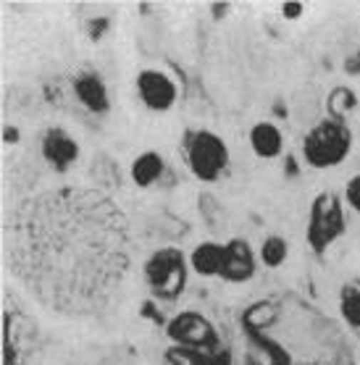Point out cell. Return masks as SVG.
Returning a JSON list of instances; mask_svg holds the SVG:
<instances>
[{
    "mask_svg": "<svg viewBox=\"0 0 360 365\" xmlns=\"http://www.w3.org/2000/svg\"><path fill=\"white\" fill-rule=\"evenodd\" d=\"M6 257L26 289L63 316H95L129 274L124 213L95 190H48L6 224Z\"/></svg>",
    "mask_w": 360,
    "mask_h": 365,
    "instance_id": "6da1fadb",
    "label": "cell"
},
{
    "mask_svg": "<svg viewBox=\"0 0 360 365\" xmlns=\"http://www.w3.org/2000/svg\"><path fill=\"white\" fill-rule=\"evenodd\" d=\"M352 148V134L344 121L326 118L302 142V158L313 168H331L339 166Z\"/></svg>",
    "mask_w": 360,
    "mask_h": 365,
    "instance_id": "7a4b0ae2",
    "label": "cell"
},
{
    "mask_svg": "<svg viewBox=\"0 0 360 365\" xmlns=\"http://www.w3.org/2000/svg\"><path fill=\"white\" fill-rule=\"evenodd\" d=\"M37 326L26 316L21 305H14V297L6 294L3 305V365H26L32 357Z\"/></svg>",
    "mask_w": 360,
    "mask_h": 365,
    "instance_id": "3957f363",
    "label": "cell"
},
{
    "mask_svg": "<svg viewBox=\"0 0 360 365\" xmlns=\"http://www.w3.org/2000/svg\"><path fill=\"white\" fill-rule=\"evenodd\" d=\"M145 282L158 299L174 302L187 287V263L185 255L176 247H163L153 252L145 263Z\"/></svg>",
    "mask_w": 360,
    "mask_h": 365,
    "instance_id": "277c9868",
    "label": "cell"
},
{
    "mask_svg": "<svg viewBox=\"0 0 360 365\" xmlns=\"http://www.w3.org/2000/svg\"><path fill=\"white\" fill-rule=\"evenodd\" d=\"M187 163L197 179L216 182L229 166V150L213 132H195L187 140Z\"/></svg>",
    "mask_w": 360,
    "mask_h": 365,
    "instance_id": "5b68a950",
    "label": "cell"
},
{
    "mask_svg": "<svg viewBox=\"0 0 360 365\" xmlns=\"http://www.w3.org/2000/svg\"><path fill=\"white\" fill-rule=\"evenodd\" d=\"M344 232V213L339 200L331 192H321L310 205V221H308V242L316 252L331 245V242Z\"/></svg>",
    "mask_w": 360,
    "mask_h": 365,
    "instance_id": "8992f818",
    "label": "cell"
},
{
    "mask_svg": "<svg viewBox=\"0 0 360 365\" xmlns=\"http://www.w3.org/2000/svg\"><path fill=\"white\" fill-rule=\"evenodd\" d=\"M166 334L168 339L176 341V344H182V347H192V349H210L216 347L218 341V334L216 329L210 326V321L200 313H192V310H187V313H179V316L166 326Z\"/></svg>",
    "mask_w": 360,
    "mask_h": 365,
    "instance_id": "52a82bcc",
    "label": "cell"
},
{
    "mask_svg": "<svg viewBox=\"0 0 360 365\" xmlns=\"http://www.w3.org/2000/svg\"><path fill=\"white\" fill-rule=\"evenodd\" d=\"M137 92L150 110H168L176 103V84L163 71H143L137 76Z\"/></svg>",
    "mask_w": 360,
    "mask_h": 365,
    "instance_id": "ba28073f",
    "label": "cell"
},
{
    "mask_svg": "<svg viewBox=\"0 0 360 365\" xmlns=\"http://www.w3.org/2000/svg\"><path fill=\"white\" fill-rule=\"evenodd\" d=\"M252 276H255V255H252L250 245L242 240H232L227 245V260H224L221 279L240 284V282H250Z\"/></svg>",
    "mask_w": 360,
    "mask_h": 365,
    "instance_id": "9c48e42d",
    "label": "cell"
},
{
    "mask_svg": "<svg viewBox=\"0 0 360 365\" xmlns=\"http://www.w3.org/2000/svg\"><path fill=\"white\" fill-rule=\"evenodd\" d=\"M42 155L58 171H66L76 158H79V145L68 137L63 129H51L42 140Z\"/></svg>",
    "mask_w": 360,
    "mask_h": 365,
    "instance_id": "30bf717a",
    "label": "cell"
},
{
    "mask_svg": "<svg viewBox=\"0 0 360 365\" xmlns=\"http://www.w3.org/2000/svg\"><path fill=\"white\" fill-rule=\"evenodd\" d=\"M74 92H76V98L84 103V108L93 110V113H106V110L110 108L108 90H106V84L95 74L79 76L74 82Z\"/></svg>",
    "mask_w": 360,
    "mask_h": 365,
    "instance_id": "8fae6325",
    "label": "cell"
},
{
    "mask_svg": "<svg viewBox=\"0 0 360 365\" xmlns=\"http://www.w3.org/2000/svg\"><path fill=\"white\" fill-rule=\"evenodd\" d=\"M250 148L258 158H277V155H282L284 137H282V132L274 124L258 121L250 129Z\"/></svg>",
    "mask_w": 360,
    "mask_h": 365,
    "instance_id": "7c38bea8",
    "label": "cell"
},
{
    "mask_svg": "<svg viewBox=\"0 0 360 365\" xmlns=\"http://www.w3.org/2000/svg\"><path fill=\"white\" fill-rule=\"evenodd\" d=\"M224 260H227V247H221L216 242H202V245H197L192 257H190L192 268L200 276H221Z\"/></svg>",
    "mask_w": 360,
    "mask_h": 365,
    "instance_id": "4fadbf2b",
    "label": "cell"
},
{
    "mask_svg": "<svg viewBox=\"0 0 360 365\" xmlns=\"http://www.w3.org/2000/svg\"><path fill=\"white\" fill-rule=\"evenodd\" d=\"M163 174V160L158 153H143L140 158L132 163V179L137 187H150Z\"/></svg>",
    "mask_w": 360,
    "mask_h": 365,
    "instance_id": "5bb4252c",
    "label": "cell"
},
{
    "mask_svg": "<svg viewBox=\"0 0 360 365\" xmlns=\"http://www.w3.org/2000/svg\"><path fill=\"white\" fill-rule=\"evenodd\" d=\"M358 106V98H355V92L347 90V87H336L331 95H329V118H336V121H344V116L355 110Z\"/></svg>",
    "mask_w": 360,
    "mask_h": 365,
    "instance_id": "9a60e30c",
    "label": "cell"
},
{
    "mask_svg": "<svg viewBox=\"0 0 360 365\" xmlns=\"http://www.w3.org/2000/svg\"><path fill=\"white\" fill-rule=\"evenodd\" d=\"M339 310H342V318L352 329H360V287L358 284H350V287L342 289Z\"/></svg>",
    "mask_w": 360,
    "mask_h": 365,
    "instance_id": "2e32d148",
    "label": "cell"
},
{
    "mask_svg": "<svg viewBox=\"0 0 360 365\" xmlns=\"http://www.w3.org/2000/svg\"><path fill=\"white\" fill-rule=\"evenodd\" d=\"M287 252H289V247H287V242L282 240V237H268V240L260 245V260H263V266H268V268L282 266L287 260Z\"/></svg>",
    "mask_w": 360,
    "mask_h": 365,
    "instance_id": "e0dca14e",
    "label": "cell"
},
{
    "mask_svg": "<svg viewBox=\"0 0 360 365\" xmlns=\"http://www.w3.org/2000/svg\"><path fill=\"white\" fill-rule=\"evenodd\" d=\"M344 197H347V202H350V205L360 213V174L352 176L350 182H347V192H344Z\"/></svg>",
    "mask_w": 360,
    "mask_h": 365,
    "instance_id": "ac0fdd59",
    "label": "cell"
},
{
    "mask_svg": "<svg viewBox=\"0 0 360 365\" xmlns=\"http://www.w3.org/2000/svg\"><path fill=\"white\" fill-rule=\"evenodd\" d=\"M287 19H297L302 14V3H284V9H282Z\"/></svg>",
    "mask_w": 360,
    "mask_h": 365,
    "instance_id": "d6986e66",
    "label": "cell"
},
{
    "mask_svg": "<svg viewBox=\"0 0 360 365\" xmlns=\"http://www.w3.org/2000/svg\"><path fill=\"white\" fill-rule=\"evenodd\" d=\"M14 140H19V134H14L11 126H6V142H14Z\"/></svg>",
    "mask_w": 360,
    "mask_h": 365,
    "instance_id": "ffe728a7",
    "label": "cell"
},
{
    "mask_svg": "<svg viewBox=\"0 0 360 365\" xmlns=\"http://www.w3.org/2000/svg\"><path fill=\"white\" fill-rule=\"evenodd\" d=\"M245 365H260V363H255V360H250V363H245Z\"/></svg>",
    "mask_w": 360,
    "mask_h": 365,
    "instance_id": "44dd1931",
    "label": "cell"
}]
</instances>
